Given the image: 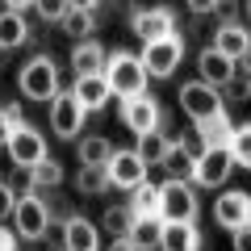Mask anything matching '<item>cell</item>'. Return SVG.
<instances>
[{
	"mask_svg": "<svg viewBox=\"0 0 251 251\" xmlns=\"http://www.w3.org/2000/svg\"><path fill=\"white\" fill-rule=\"evenodd\" d=\"M122 126L130 134H151L163 126V109L151 92H138V97H126L122 100Z\"/></svg>",
	"mask_w": 251,
	"mask_h": 251,
	"instance_id": "obj_10",
	"label": "cell"
},
{
	"mask_svg": "<svg viewBox=\"0 0 251 251\" xmlns=\"http://www.w3.org/2000/svg\"><path fill=\"white\" fill-rule=\"evenodd\" d=\"M201 201L188 180H163L159 184V222H197Z\"/></svg>",
	"mask_w": 251,
	"mask_h": 251,
	"instance_id": "obj_4",
	"label": "cell"
},
{
	"mask_svg": "<svg viewBox=\"0 0 251 251\" xmlns=\"http://www.w3.org/2000/svg\"><path fill=\"white\" fill-rule=\"evenodd\" d=\"M168 147H172V134H163V126L159 130H151V134H138V159L147 163V168H159L163 163V155H168Z\"/></svg>",
	"mask_w": 251,
	"mask_h": 251,
	"instance_id": "obj_24",
	"label": "cell"
},
{
	"mask_svg": "<svg viewBox=\"0 0 251 251\" xmlns=\"http://www.w3.org/2000/svg\"><path fill=\"white\" fill-rule=\"evenodd\" d=\"M9 188H13V197H25V193H34V180H29V168H21V172H13V180H9Z\"/></svg>",
	"mask_w": 251,
	"mask_h": 251,
	"instance_id": "obj_34",
	"label": "cell"
},
{
	"mask_svg": "<svg viewBox=\"0 0 251 251\" xmlns=\"http://www.w3.org/2000/svg\"><path fill=\"white\" fill-rule=\"evenodd\" d=\"M138 63H143L147 75H155V80H172L176 67L184 63V34H168V38H155V42H143Z\"/></svg>",
	"mask_w": 251,
	"mask_h": 251,
	"instance_id": "obj_2",
	"label": "cell"
},
{
	"mask_svg": "<svg viewBox=\"0 0 251 251\" xmlns=\"http://www.w3.org/2000/svg\"><path fill=\"white\" fill-rule=\"evenodd\" d=\"M226 151H230V163H234V168H247V163H251V126H247V122L230 126Z\"/></svg>",
	"mask_w": 251,
	"mask_h": 251,
	"instance_id": "obj_28",
	"label": "cell"
},
{
	"mask_svg": "<svg viewBox=\"0 0 251 251\" xmlns=\"http://www.w3.org/2000/svg\"><path fill=\"white\" fill-rule=\"evenodd\" d=\"M0 251H17V234L9 226H0Z\"/></svg>",
	"mask_w": 251,
	"mask_h": 251,
	"instance_id": "obj_39",
	"label": "cell"
},
{
	"mask_svg": "<svg viewBox=\"0 0 251 251\" xmlns=\"http://www.w3.org/2000/svg\"><path fill=\"white\" fill-rule=\"evenodd\" d=\"M4 151H9L13 168H34L38 159H46V134L38 126H29V122H17L13 134H9V143H4Z\"/></svg>",
	"mask_w": 251,
	"mask_h": 251,
	"instance_id": "obj_8",
	"label": "cell"
},
{
	"mask_svg": "<svg viewBox=\"0 0 251 251\" xmlns=\"http://www.w3.org/2000/svg\"><path fill=\"white\" fill-rule=\"evenodd\" d=\"M29 42V21L25 13L17 9H4L0 13V50H17V46Z\"/></svg>",
	"mask_w": 251,
	"mask_h": 251,
	"instance_id": "obj_20",
	"label": "cell"
},
{
	"mask_svg": "<svg viewBox=\"0 0 251 251\" xmlns=\"http://www.w3.org/2000/svg\"><path fill=\"white\" fill-rule=\"evenodd\" d=\"M46 105H50V130H54V138L75 143V138L84 134V117H88V113H84V105L72 97V88H67V92L59 88Z\"/></svg>",
	"mask_w": 251,
	"mask_h": 251,
	"instance_id": "obj_6",
	"label": "cell"
},
{
	"mask_svg": "<svg viewBox=\"0 0 251 251\" xmlns=\"http://www.w3.org/2000/svg\"><path fill=\"white\" fill-rule=\"evenodd\" d=\"M222 100H230V105H243V100L251 97V75H247V59H239L234 63V72H230V80L222 84Z\"/></svg>",
	"mask_w": 251,
	"mask_h": 251,
	"instance_id": "obj_27",
	"label": "cell"
},
{
	"mask_svg": "<svg viewBox=\"0 0 251 251\" xmlns=\"http://www.w3.org/2000/svg\"><path fill=\"white\" fill-rule=\"evenodd\" d=\"M13 201H17V197H13L9 180H0V222H9V218H13Z\"/></svg>",
	"mask_w": 251,
	"mask_h": 251,
	"instance_id": "obj_35",
	"label": "cell"
},
{
	"mask_svg": "<svg viewBox=\"0 0 251 251\" xmlns=\"http://www.w3.org/2000/svg\"><path fill=\"white\" fill-rule=\"evenodd\" d=\"M130 29L138 34V42H155V38L176 34V13L172 9H147V4H130Z\"/></svg>",
	"mask_w": 251,
	"mask_h": 251,
	"instance_id": "obj_11",
	"label": "cell"
},
{
	"mask_svg": "<svg viewBox=\"0 0 251 251\" xmlns=\"http://www.w3.org/2000/svg\"><path fill=\"white\" fill-rule=\"evenodd\" d=\"M176 100H180V109L193 117V126H197V122H209V117H218V113H226L222 92L209 88V84H201V80L180 84V97H176Z\"/></svg>",
	"mask_w": 251,
	"mask_h": 251,
	"instance_id": "obj_7",
	"label": "cell"
},
{
	"mask_svg": "<svg viewBox=\"0 0 251 251\" xmlns=\"http://www.w3.org/2000/svg\"><path fill=\"white\" fill-rule=\"evenodd\" d=\"M29 180H34V193H42V188H59L63 184V163L59 159H38L34 168H29Z\"/></svg>",
	"mask_w": 251,
	"mask_h": 251,
	"instance_id": "obj_29",
	"label": "cell"
},
{
	"mask_svg": "<svg viewBox=\"0 0 251 251\" xmlns=\"http://www.w3.org/2000/svg\"><path fill=\"white\" fill-rule=\"evenodd\" d=\"M130 226H134L130 205H109L105 218H100V234H113V239H126V234H130Z\"/></svg>",
	"mask_w": 251,
	"mask_h": 251,
	"instance_id": "obj_30",
	"label": "cell"
},
{
	"mask_svg": "<svg viewBox=\"0 0 251 251\" xmlns=\"http://www.w3.org/2000/svg\"><path fill=\"white\" fill-rule=\"evenodd\" d=\"M13 226H17V239L25 243H38L46 230H50V209H46L42 193H25V197L13 201Z\"/></svg>",
	"mask_w": 251,
	"mask_h": 251,
	"instance_id": "obj_5",
	"label": "cell"
},
{
	"mask_svg": "<svg viewBox=\"0 0 251 251\" xmlns=\"http://www.w3.org/2000/svg\"><path fill=\"white\" fill-rule=\"evenodd\" d=\"M109 155H113V143H109L105 134H88L75 143V159H80V168H105Z\"/></svg>",
	"mask_w": 251,
	"mask_h": 251,
	"instance_id": "obj_21",
	"label": "cell"
},
{
	"mask_svg": "<svg viewBox=\"0 0 251 251\" xmlns=\"http://www.w3.org/2000/svg\"><path fill=\"white\" fill-rule=\"evenodd\" d=\"M214 222L222 226V230L251 226V197L243 193V188H226V193H218V201H214Z\"/></svg>",
	"mask_w": 251,
	"mask_h": 251,
	"instance_id": "obj_13",
	"label": "cell"
},
{
	"mask_svg": "<svg viewBox=\"0 0 251 251\" xmlns=\"http://www.w3.org/2000/svg\"><path fill=\"white\" fill-rule=\"evenodd\" d=\"M105 46L97 42V38H80V42L72 46V72L75 75H92V72H100L105 67Z\"/></svg>",
	"mask_w": 251,
	"mask_h": 251,
	"instance_id": "obj_19",
	"label": "cell"
},
{
	"mask_svg": "<svg viewBox=\"0 0 251 251\" xmlns=\"http://www.w3.org/2000/svg\"><path fill=\"white\" fill-rule=\"evenodd\" d=\"M193 159H197V151H193L188 143H176V138H172V147H168V155H163L159 168L168 172L172 180H188L193 176Z\"/></svg>",
	"mask_w": 251,
	"mask_h": 251,
	"instance_id": "obj_22",
	"label": "cell"
},
{
	"mask_svg": "<svg viewBox=\"0 0 251 251\" xmlns=\"http://www.w3.org/2000/svg\"><path fill=\"white\" fill-rule=\"evenodd\" d=\"M17 88H21L25 100H50L54 92H59V67H54V59L46 50L34 54V59L17 72Z\"/></svg>",
	"mask_w": 251,
	"mask_h": 251,
	"instance_id": "obj_3",
	"label": "cell"
},
{
	"mask_svg": "<svg viewBox=\"0 0 251 251\" xmlns=\"http://www.w3.org/2000/svg\"><path fill=\"white\" fill-rule=\"evenodd\" d=\"M59 251H63V247H59Z\"/></svg>",
	"mask_w": 251,
	"mask_h": 251,
	"instance_id": "obj_44",
	"label": "cell"
},
{
	"mask_svg": "<svg viewBox=\"0 0 251 251\" xmlns=\"http://www.w3.org/2000/svg\"><path fill=\"white\" fill-rule=\"evenodd\" d=\"M159 251H201L197 222H159Z\"/></svg>",
	"mask_w": 251,
	"mask_h": 251,
	"instance_id": "obj_15",
	"label": "cell"
},
{
	"mask_svg": "<svg viewBox=\"0 0 251 251\" xmlns=\"http://www.w3.org/2000/svg\"><path fill=\"white\" fill-rule=\"evenodd\" d=\"M63 251H100V226L84 214L63 218Z\"/></svg>",
	"mask_w": 251,
	"mask_h": 251,
	"instance_id": "obj_14",
	"label": "cell"
},
{
	"mask_svg": "<svg viewBox=\"0 0 251 251\" xmlns=\"http://www.w3.org/2000/svg\"><path fill=\"white\" fill-rule=\"evenodd\" d=\"M126 239L134 243L138 251H151L155 243H159V218H134V226H130Z\"/></svg>",
	"mask_w": 251,
	"mask_h": 251,
	"instance_id": "obj_31",
	"label": "cell"
},
{
	"mask_svg": "<svg viewBox=\"0 0 251 251\" xmlns=\"http://www.w3.org/2000/svg\"><path fill=\"white\" fill-rule=\"evenodd\" d=\"M97 21H100V13H88V9H72V4H67V13L59 17V29H63V34H72L75 42H80V38H88L92 29H97Z\"/></svg>",
	"mask_w": 251,
	"mask_h": 251,
	"instance_id": "obj_25",
	"label": "cell"
},
{
	"mask_svg": "<svg viewBox=\"0 0 251 251\" xmlns=\"http://www.w3.org/2000/svg\"><path fill=\"white\" fill-rule=\"evenodd\" d=\"M147 176H151V168L138 159V151H117L113 147V155H109V163H105L109 188H138Z\"/></svg>",
	"mask_w": 251,
	"mask_h": 251,
	"instance_id": "obj_12",
	"label": "cell"
},
{
	"mask_svg": "<svg viewBox=\"0 0 251 251\" xmlns=\"http://www.w3.org/2000/svg\"><path fill=\"white\" fill-rule=\"evenodd\" d=\"M234 163H230V151L226 147H205V151H197V159H193V184L201 188H222L226 180H230Z\"/></svg>",
	"mask_w": 251,
	"mask_h": 251,
	"instance_id": "obj_9",
	"label": "cell"
},
{
	"mask_svg": "<svg viewBox=\"0 0 251 251\" xmlns=\"http://www.w3.org/2000/svg\"><path fill=\"white\" fill-rule=\"evenodd\" d=\"M230 239H234V251H251V226H234Z\"/></svg>",
	"mask_w": 251,
	"mask_h": 251,
	"instance_id": "obj_37",
	"label": "cell"
},
{
	"mask_svg": "<svg viewBox=\"0 0 251 251\" xmlns=\"http://www.w3.org/2000/svg\"><path fill=\"white\" fill-rule=\"evenodd\" d=\"M234 63H239V59H226L222 50H214V46H205V50L197 54V72H201V84H209V88H222V84L230 80Z\"/></svg>",
	"mask_w": 251,
	"mask_h": 251,
	"instance_id": "obj_17",
	"label": "cell"
},
{
	"mask_svg": "<svg viewBox=\"0 0 251 251\" xmlns=\"http://www.w3.org/2000/svg\"><path fill=\"white\" fill-rule=\"evenodd\" d=\"M29 9H34L38 17L46 21V25H59V17H63V13H67V0H34Z\"/></svg>",
	"mask_w": 251,
	"mask_h": 251,
	"instance_id": "obj_33",
	"label": "cell"
},
{
	"mask_svg": "<svg viewBox=\"0 0 251 251\" xmlns=\"http://www.w3.org/2000/svg\"><path fill=\"white\" fill-rule=\"evenodd\" d=\"M109 251H138V247L130 239H113V243H109Z\"/></svg>",
	"mask_w": 251,
	"mask_h": 251,
	"instance_id": "obj_42",
	"label": "cell"
},
{
	"mask_svg": "<svg viewBox=\"0 0 251 251\" xmlns=\"http://www.w3.org/2000/svg\"><path fill=\"white\" fill-rule=\"evenodd\" d=\"M184 4H188V13H193V17H209L222 0H184Z\"/></svg>",
	"mask_w": 251,
	"mask_h": 251,
	"instance_id": "obj_36",
	"label": "cell"
},
{
	"mask_svg": "<svg viewBox=\"0 0 251 251\" xmlns=\"http://www.w3.org/2000/svg\"><path fill=\"white\" fill-rule=\"evenodd\" d=\"M9 134H13V122L4 117V109H0V151H4V143H9Z\"/></svg>",
	"mask_w": 251,
	"mask_h": 251,
	"instance_id": "obj_40",
	"label": "cell"
},
{
	"mask_svg": "<svg viewBox=\"0 0 251 251\" xmlns=\"http://www.w3.org/2000/svg\"><path fill=\"white\" fill-rule=\"evenodd\" d=\"M72 97L84 105V113H97V109H105L109 105V84H105V75L100 72H92V75H75V84H72Z\"/></svg>",
	"mask_w": 251,
	"mask_h": 251,
	"instance_id": "obj_16",
	"label": "cell"
},
{
	"mask_svg": "<svg viewBox=\"0 0 251 251\" xmlns=\"http://www.w3.org/2000/svg\"><path fill=\"white\" fill-rule=\"evenodd\" d=\"M209 46H214V50H222L226 59H247V50H251V34L239 25V21H222Z\"/></svg>",
	"mask_w": 251,
	"mask_h": 251,
	"instance_id": "obj_18",
	"label": "cell"
},
{
	"mask_svg": "<svg viewBox=\"0 0 251 251\" xmlns=\"http://www.w3.org/2000/svg\"><path fill=\"white\" fill-rule=\"evenodd\" d=\"M230 117L226 113H218V117H209V122H197V151H205V147H226V138H230Z\"/></svg>",
	"mask_w": 251,
	"mask_h": 251,
	"instance_id": "obj_23",
	"label": "cell"
},
{
	"mask_svg": "<svg viewBox=\"0 0 251 251\" xmlns=\"http://www.w3.org/2000/svg\"><path fill=\"white\" fill-rule=\"evenodd\" d=\"M0 109H4V117H9L13 126H17V122H25V109H21V100H9V105H0Z\"/></svg>",
	"mask_w": 251,
	"mask_h": 251,
	"instance_id": "obj_38",
	"label": "cell"
},
{
	"mask_svg": "<svg viewBox=\"0 0 251 251\" xmlns=\"http://www.w3.org/2000/svg\"><path fill=\"white\" fill-rule=\"evenodd\" d=\"M72 9H88V13H100V0H67Z\"/></svg>",
	"mask_w": 251,
	"mask_h": 251,
	"instance_id": "obj_41",
	"label": "cell"
},
{
	"mask_svg": "<svg viewBox=\"0 0 251 251\" xmlns=\"http://www.w3.org/2000/svg\"><path fill=\"white\" fill-rule=\"evenodd\" d=\"M75 188H80L84 197H100V193H109L105 168H80V176H75Z\"/></svg>",
	"mask_w": 251,
	"mask_h": 251,
	"instance_id": "obj_32",
	"label": "cell"
},
{
	"mask_svg": "<svg viewBox=\"0 0 251 251\" xmlns=\"http://www.w3.org/2000/svg\"><path fill=\"white\" fill-rule=\"evenodd\" d=\"M29 4H34V0H4V9H17V13H25Z\"/></svg>",
	"mask_w": 251,
	"mask_h": 251,
	"instance_id": "obj_43",
	"label": "cell"
},
{
	"mask_svg": "<svg viewBox=\"0 0 251 251\" xmlns=\"http://www.w3.org/2000/svg\"><path fill=\"white\" fill-rule=\"evenodd\" d=\"M100 75H105V84H109V92L113 97H138V92H147V67L138 63V54H130V50H113V54H105V67H100Z\"/></svg>",
	"mask_w": 251,
	"mask_h": 251,
	"instance_id": "obj_1",
	"label": "cell"
},
{
	"mask_svg": "<svg viewBox=\"0 0 251 251\" xmlns=\"http://www.w3.org/2000/svg\"><path fill=\"white\" fill-rule=\"evenodd\" d=\"M134 197H130V214L134 218H159V184L143 180L138 188H130Z\"/></svg>",
	"mask_w": 251,
	"mask_h": 251,
	"instance_id": "obj_26",
	"label": "cell"
}]
</instances>
